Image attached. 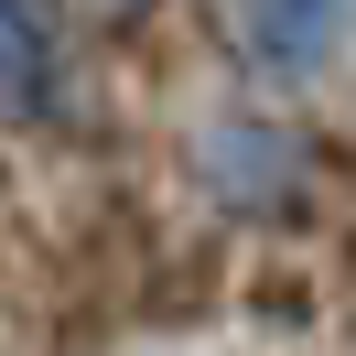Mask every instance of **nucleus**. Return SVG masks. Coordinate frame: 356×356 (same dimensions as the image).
<instances>
[{
    "mask_svg": "<svg viewBox=\"0 0 356 356\" xmlns=\"http://www.w3.org/2000/svg\"><path fill=\"white\" fill-rule=\"evenodd\" d=\"M54 97V65H44V22L22 0H0V119H33Z\"/></svg>",
    "mask_w": 356,
    "mask_h": 356,
    "instance_id": "obj_2",
    "label": "nucleus"
},
{
    "mask_svg": "<svg viewBox=\"0 0 356 356\" xmlns=\"http://www.w3.org/2000/svg\"><path fill=\"white\" fill-rule=\"evenodd\" d=\"M334 22H346V0H248V44L270 65H313L334 44Z\"/></svg>",
    "mask_w": 356,
    "mask_h": 356,
    "instance_id": "obj_1",
    "label": "nucleus"
}]
</instances>
